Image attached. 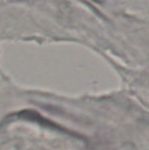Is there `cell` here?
I'll list each match as a JSON object with an SVG mask.
<instances>
[{
	"label": "cell",
	"mask_w": 149,
	"mask_h": 150,
	"mask_svg": "<svg viewBox=\"0 0 149 150\" xmlns=\"http://www.w3.org/2000/svg\"><path fill=\"white\" fill-rule=\"evenodd\" d=\"M9 119L31 120V122H38V124H40L43 127H46V128L54 129V130L59 131V132L66 133V134H68V135H73L74 137H79V136H77V134H75V133L71 132V131H68V130H66L64 128H61V127L58 126V125L54 124L53 122H50V120H46L45 117L40 115L36 110H29V109L28 110H22V111H20V112H16V113H13V115H9Z\"/></svg>",
	"instance_id": "cell-1"
}]
</instances>
